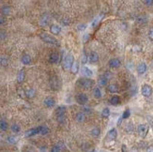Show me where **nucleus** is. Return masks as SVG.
<instances>
[{"label": "nucleus", "instance_id": "17", "mask_svg": "<svg viewBox=\"0 0 153 152\" xmlns=\"http://www.w3.org/2000/svg\"><path fill=\"white\" fill-rule=\"evenodd\" d=\"M120 65H121V62L117 58H113L109 60V66L111 68H118L120 67Z\"/></svg>", "mask_w": 153, "mask_h": 152}, {"label": "nucleus", "instance_id": "40", "mask_svg": "<svg viewBox=\"0 0 153 152\" xmlns=\"http://www.w3.org/2000/svg\"><path fill=\"white\" fill-rule=\"evenodd\" d=\"M6 23V19L4 16H0V26H3V25H5Z\"/></svg>", "mask_w": 153, "mask_h": 152}, {"label": "nucleus", "instance_id": "30", "mask_svg": "<svg viewBox=\"0 0 153 152\" xmlns=\"http://www.w3.org/2000/svg\"><path fill=\"white\" fill-rule=\"evenodd\" d=\"M50 132V130L45 126H39V134L42 135H46Z\"/></svg>", "mask_w": 153, "mask_h": 152}, {"label": "nucleus", "instance_id": "9", "mask_svg": "<svg viewBox=\"0 0 153 152\" xmlns=\"http://www.w3.org/2000/svg\"><path fill=\"white\" fill-rule=\"evenodd\" d=\"M50 85L54 90H57V88L59 87V80H58V78L57 76H54V77L50 79Z\"/></svg>", "mask_w": 153, "mask_h": 152}, {"label": "nucleus", "instance_id": "23", "mask_svg": "<svg viewBox=\"0 0 153 152\" xmlns=\"http://www.w3.org/2000/svg\"><path fill=\"white\" fill-rule=\"evenodd\" d=\"M81 71H82V73H83V75H85V76H86V77H90V76H92V70H90V69H88L87 67H83L82 68V70H81Z\"/></svg>", "mask_w": 153, "mask_h": 152}, {"label": "nucleus", "instance_id": "8", "mask_svg": "<svg viewBox=\"0 0 153 152\" xmlns=\"http://www.w3.org/2000/svg\"><path fill=\"white\" fill-rule=\"evenodd\" d=\"M117 130L116 129L110 130L106 134L107 141H115V140L117 139Z\"/></svg>", "mask_w": 153, "mask_h": 152}, {"label": "nucleus", "instance_id": "37", "mask_svg": "<svg viewBox=\"0 0 153 152\" xmlns=\"http://www.w3.org/2000/svg\"><path fill=\"white\" fill-rule=\"evenodd\" d=\"M60 150H61V147H60L58 145H57V146H55V147H53L52 148H51V151L52 152H59Z\"/></svg>", "mask_w": 153, "mask_h": 152}, {"label": "nucleus", "instance_id": "24", "mask_svg": "<svg viewBox=\"0 0 153 152\" xmlns=\"http://www.w3.org/2000/svg\"><path fill=\"white\" fill-rule=\"evenodd\" d=\"M108 91L111 93H117V91L119 90V88H118V85H116V84H111V85H108V87H107Z\"/></svg>", "mask_w": 153, "mask_h": 152}, {"label": "nucleus", "instance_id": "20", "mask_svg": "<svg viewBox=\"0 0 153 152\" xmlns=\"http://www.w3.org/2000/svg\"><path fill=\"white\" fill-rule=\"evenodd\" d=\"M58 60H59V54H57V53H52V54H50L49 57L50 63H57Z\"/></svg>", "mask_w": 153, "mask_h": 152}, {"label": "nucleus", "instance_id": "42", "mask_svg": "<svg viewBox=\"0 0 153 152\" xmlns=\"http://www.w3.org/2000/svg\"><path fill=\"white\" fill-rule=\"evenodd\" d=\"M145 3L148 6H153V0H145Z\"/></svg>", "mask_w": 153, "mask_h": 152}, {"label": "nucleus", "instance_id": "35", "mask_svg": "<svg viewBox=\"0 0 153 152\" xmlns=\"http://www.w3.org/2000/svg\"><path fill=\"white\" fill-rule=\"evenodd\" d=\"M109 116H110V110L108 108H104L102 110V112H101V116L104 117V118H106Z\"/></svg>", "mask_w": 153, "mask_h": 152}, {"label": "nucleus", "instance_id": "22", "mask_svg": "<svg viewBox=\"0 0 153 152\" xmlns=\"http://www.w3.org/2000/svg\"><path fill=\"white\" fill-rule=\"evenodd\" d=\"M107 82H108V78L103 75V76H101V77L99 78V81H98V84L100 86H105L107 85Z\"/></svg>", "mask_w": 153, "mask_h": 152}, {"label": "nucleus", "instance_id": "45", "mask_svg": "<svg viewBox=\"0 0 153 152\" xmlns=\"http://www.w3.org/2000/svg\"><path fill=\"white\" fill-rule=\"evenodd\" d=\"M62 23H63V25H69V23H70V21L68 20V19H63V21H62Z\"/></svg>", "mask_w": 153, "mask_h": 152}, {"label": "nucleus", "instance_id": "1", "mask_svg": "<svg viewBox=\"0 0 153 152\" xmlns=\"http://www.w3.org/2000/svg\"><path fill=\"white\" fill-rule=\"evenodd\" d=\"M57 120L58 123L64 124L66 122V107L64 105H60L57 107Z\"/></svg>", "mask_w": 153, "mask_h": 152}, {"label": "nucleus", "instance_id": "6", "mask_svg": "<svg viewBox=\"0 0 153 152\" xmlns=\"http://www.w3.org/2000/svg\"><path fill=\"white\" fill-rule=\"evenodd\" d=\"M75 101L78 104H80V105H85L88 101V97L86 95V94H84V93H80V94H78V95L75 96Z\"/></svg>", "mask_w": 153, "mask_h": 152}, {"label": "nucleus", "instance_id": "21", "mask_svg": "<svg viewBox=\"0 0 153 152\" xmlns=\"http://www.w3.org/2000/svg\"><path fill=\"white\" fill-rule=\"evenodd\" d=\"M89 61L91 63H97L99 61V54L96 52H91L89 54Z\"/></svg>", "mask_w": 153, "mask_h": 152}, {"label": "nucleus", "instance_id": "43", "mask_svg": "<svg viewBox=\"0 0 153 152\" xmlns=\"http://www.w3.org/2000/svg\"><path fill=\"white\" fill-rule=\"evenodd\" d=\"M148 37H149V39H153V28H150V30H149Z\"/></svg>", "mask_w": 153, "mask_h": 152}, {"label": "nucleus", "instance_id": "15", "mask_svg": "<svg viewBox=\"0 0 153 152\" xmlns=\"http://www.w3.org/2000/svg\"><path fill=\"white\" fill-rule=\"evenodd\" d=\"M75 119L78 123H83L86 120V115L83 112H78L75 116Z\"/></svg>", "mask_w": 153, "mask_h": 152}, {"label": "nucleus", "instance_id": "33", "mask_svg": "<svg viewBox=\"0 0 153 152\" xmlns=\"http://www.w3.org/2000/svg\"><path fill=\"white\" fill-rule=\"evenodd\" d=\"M93 96L94 98L96 99H100L101 97V90H100V88L99 87H95L93 89Z\"/></svg>", "mask_w": 153, "mask_h": 152}, {"label": "nucleus", "instance_id": "13", "mask_svg": "<svg viewBox=\"0 0 153 152\" xmlns=\"http://www.w3.org/2000/svg\"><path fill=\"white\" fill-rule=\"evenodd\" d=\"M25 79H26V70H23V69H22L18 72V74H17V82L19 84H22L25 81Z\"/></svg>", "mask_w": 153, "mask_h": 152}, {"label": "nucleus", "instance_id": "29", "mask_svg": "<svg viewBox=\"0 0 153 152\" xmlns=\"http://www.w3.org/2000/svg\"><path fill=\"white\" fill-rule=\"evenodd\" d=\"M90 134L93 137L97 138V137H99V136H100V134H101V130L99 129V128H94V129L91 130Z\"/></svg>", "mask_w": 153, "mask_h": 152}, {"label": "nucleus", "instance_id": "18", "mask_svg": "<svg viewBox=\"0 0 153 152\" xmlns=\"http://www.w3.org/2000/svg\"><path fill=\"white\" fill-rule=\"evenodd\" d=\"M0 11H1V13H2L3 16L10 15V13L11 12V8L10 7V6H8V5H4L2 8H1Z\"/></svg>", "mask_w": 153, "mask_h": 152}, {"label": "nucleus", "instance_id": "44", "mask_svg": "<svg viewBox=\"0 0 153 152\" xmlns=\"http://www.w3.org/2000/svg\"><path fill=\"white\" fill-rule=\"evenodd\" d=\"M19 95L21 96L22 98H25L26 97V92L23 90H21V91H19Z\"/></svg>", "mask_w": 153, "mask_h": 152}, {"label": "nucleus", "instance_id": "11", "mask_svg": "<svg viewBox=\"0 0 153 152\" xmlns=\"http://www.w3.org/2000/svg\"><path fill=\"white\" fill-rule=\"evenodd\" d=\"M43 104H44V106H45V107H47V108H52V107H54V106H55V99L48 97V98H46L43 101Z\"/></svg>", "mask_w": 153, "mask_h": 152}, {"label": "nucleus", "instance_id": "5", "mask_svg": "<svg viewBox=\"0 0 153 152\" xmlns=\"http://www.w3.org/2000/svg\"><path fill=\"white\" fill-rule=\"evenodd\" d=\"M148 129H149V127H148V124H140V125H138L137 127L138 134L144 138V137L147 136V134L148 132Z\"/></svg>", "mask_w": 153, "mask_h": 152}, {"label": "nucleus", "instance_id": "14", "mask_svg": "<svg viewBox=\"0 0 153 152\" xmlns=\"http://www.w3.org/2000/svg\"><path fill=\"white\" fill-rule=\"evenodd\" d=\"M21 61H22V63H23V65H30V64H31V62H32V59H31V57H30V55H29V54H25L23 57H22Z\"/></svg>", "mask_w": 153, "mask_h": 152}, {"label": "nucleus", "instance_id": "32", "mask_svg": "<svg viewBox=\"0 0 153 152\" xmlns=\"http://www.w3.org/2000/svg\"><path fill=\"white\" fill-rule=\"evenodd\" d=\"M70 70H71V72H73V74H76L79 70V65H78V62H73V66L70 68Z\"/></svg>", "mask_w": 153, "mask_h": 152}, {"label": "nucleus", "instance_id": "4", "mask_svg": "<svg viewBox=\"0 0 153 152\" xmlns=\"http://www.w3.org/2000/svg\"><path fill=\"white\" fill-rule=\"evenodd\" d=\"M78 84L80 85L81 87L85 88V89H89V88L93 86L94 82L90 79H88V78H85V79H80Z\"/></svg>", "mask_w": 153, "mask_h": 152}, {"label": "nucleus", "instance_id": "39", "mask_svg": "<svg viewBox=\"0 0 153 152\" xmlns=\"http://www.w3.org/2000/svg\"><path fill=\"white\" fill-rule=\"evenodd\" d=\"M6 39V32L3 30H0V41Z\"/></svg>", "mask_w": 153, "mask_h": 152}, {"label": "nucleus", "instance_id": "19", "mask_svg": "<svg viewBox=\"0 0 153 152\" xmlns=\"http://www.w3.org/2000/svg\"><path fill=\"white\" fill-rule=\"evenodd\" d=\"M146 71H147V65H146V63L142 62L137 66V72L139 74H144Z\"/></svg>", "mask_w": 153, "mask_h": 152}, {"label": "nucleus", "instance_id": "47", "mask_svg": "<svg viewBox=\"0 0 153 152\" xmlns=\"http://www.w3.org/2000/svg\"><path fill=\"white\" fill-rule=\"evenodd\" d=\"M99 21H100V18H97L96 20H95V21H94V22H93V23H92V26H96L97 23H99Z\"/></svg>", "mask_w": 153, "mask_h": 152}, {"label": "nucleus", "instance_id": "48", "mask_svg": "<svg viewBox=\"0 0 153 152\" xmlns=\"http://www.w3.org/2000/svg\"><path fill=\"white\" fill-rule=\"evenodd\" d=\"M125 150H126V146L123 145V146H122V151H125Z\"/></svg>", "mask_w": 153, "mask_h": 152}, {"label": "nucleus", "instance_id": "38", "mask_svg": "<svg viewBox=\"0 0 153 152\" xmlns=\"http://www.w3.org/2000/svg\"><path fill=\"white\" fill-rule=\"evenodd\" d=\"M86 62H87V55H86V52H84L83 57H82V63H83V64H86Z\"/></svg>", "mask_w": 153, "mask_h": 152}, {"label": "nucleus", "instance_id": "10", "mask_svg": "<svg viewBox=\"0 0 153 152\" xmlns=\"http://www.w3.org/2000/svg\"><path fill=\"white\" fill-rule=\"evenodd\" d=\"M39 133V127H37V128H33V129H30V130H28V131H26V132H25V137H31Z\"/></svg>", "mask_w": 153, "mask_h": 152}, {"label": "nucleus", "instance_id": "26", "mask_svg": "<svg viewBox=\"0 0 153 152\" xmlns=\"http://www.w3.org/2000/svg\"><path fill=\"white\" fill-rule=\"evenodd\" d=\"M11 132H14V133H19L20 132V131H21V127H20V125H18V124H12L11 127Z\"/></svg>", "mask_w": 153, "mask_h": 152}, {"label": "nucleus", "instance_id": "34", "mask_svg": "<svg viewBox=\"0 0 153 152\" xmlns=\"http://www.w3.org/2000/svg\"><path fill=\"white\" fill-rule=\"evenodd\" d=\"M7 140H8V142L11 145H14L18 142V139H17V137H15V136H9L8 138H7Z\"/></svg>", "mask_w": 153, "mask_h": 152}, {"label": "nucleus", "instance_id": "36", "mask_svg": "<svg viewBox=\"0 0 153 152\" xmlns=\"http://www.w3.org/2000/svg\"><path fill=\"white\" fill-rule=\"evenodd\" d=\"M130 115H131L130 110H129V109H126V110H125V112H124V113H123V116H122V118H123V119L128 118V117L130 116Z\"/></svg>", "mask_w": 153, "mask_h": 152}, {"label": "nucleus", "instance_id": "25", "mask_svg": "<svg viewBox=\"0 0 153 152\" xmlns=\"http://www.w3.org/2000/svg\"><path fill=\"white\" fill-rule=\"evenodd\" d=\"M25 92H26V97H27V98H29V99H32L36 96V91H35V89H33V88H28V89L26 91H25Z\"/></svg>", "mask_w": 153, "mask_h": 152}, {"label": "nucleus", "instance_id": "28", "mask_svg": "<svg viewBox=\"0 0 153 152\" xmlns=\"http://www.w3.org/2000/svg\"><path fill=\"white\" fill-rule=\"evenodd\" d=\"M110 103H111L112 105H117V104H119L120 103L119 97H117V96H114V97H112L111 100H110Z\"/></svg>", "mask_w": 153, "mask_h": 152}, {"label": "nucleus", "instance_id": "31", "mask_svg": "<svg viewBox=\"0 0 153 152\" xmlns=\"http://www.w3.org/2000/svg\"><path fill=\"white\" fill-rule=\"evenodd\" d=\"M9 65V59L7 57H0V66L1 67H7Z\"/></svg>", "mask_w": 153, "mask_h": 152}, {"label": "nucleus", "instance_id": "41", "mask_svg": "<svg viewBox=\"0 0 153 152\" xmlns=\"http://www.w3.org/2000/svg\"><path fill=\"white\" fill-rule=\"evenodd\" d=\"M86 25H80V26H78V30H80V31H83V30H85L86 29Z\"/></svg>", "mask_w": 153, "mask_h": 152}, {"label": "nucleus", "instance_id": "12", "mask_svg": "<svg viewBox=\"0 0 153 152\" xmlns=\"http://www.w3.org/2000/svg\"><path fill=\"white\" fill-rule=\"evenodd\" d=\"M49 23H50V16L47 13H44L43 15L41 17V19H39V25L42 26H45L47 25H49Z\"/></svg>", "mask_w": 153, "mask_h": 152}, {"label": "nucleus", "instance_id": "16", "mask_svg": "<svg viewBox=\"0 0 153 152\" xmlns=\"http://www.w3.org/2000/svg\"><path fill=\"white\" fill-rule=\"evenodd\" d=\"M50 32L54 34V35H57V34H59L61 32V27L59 26H57V25H52L50 26Z\"/></svg>", "mask_w": 153, "mask_h": 152}, {"label": "nucleus", "instance_id": "2", "mask_svg": "<svg viewBox=\"0 0 153 152\" xmlns=\"http://www.w3.org/2000/svg\"><path fill=\"white\" fill-rule=\"evenodd\" d=\"M39 38L46 43H50L53 44V45H57L58 44V41L55 39V37H53L52 35L46 33V32H42V33L39 34Z\"/></svg>", "mask_w": 153, "mask_h": 152}, {"label": "nucleus", "instance_id": "7", "mask_svg": "<svg viewBox=\"0 0 153 152\" xmlns=\"http://www.w3.org/2000/svg\"><path fill=\"white\" fill-rule=\"evenodd\" d=\"M141 92H142V95L144 96V97H150L151 94H152V88H151L150 85H144L142 86Z\"/></svg>", "mask_w": 153, "mask_h": 152}, {"label": "nucleus", "instance_id": "27", "mask_svg": "<svg viewBox=\"0 0 153 152\" xmlns=\"http://www.w3.org/2000/svg\"><path fill=\"white\" fill-rule=\"evenodd\" d=\"M8 129H9L8 122L2 119V120L0 121V130H1V131H3V132H6V131H7Z\"/></svg>", "mask_w": 153, "mask_h": 152}, {"label": "nucleus", "instance_id": "3", "mask_svg": "<svg viewBox=\"0 0 153 152\" xmlns=\"http://www.w3.org/2000/svg\"><path fill=\"white\" fill-rule=\"evenodd\" d=\"M73 62H74V57H73V54H68L66 55V57L64 58V61H63L62 67L64 70H70L71 66H73Z\"/></svg>", "mask_w": 153, "mask_h": 152}, {"label": "nucleus", "instance_id": "49", "mask_svg": "<svg viewBox=\"0 0 153 152\" xmlns=\"http://www.w3.org/2000/svg\"><path fill=\"white\" fill-rule=\"evenodd\" d=\"M150 125H151V127H152V129H153V120H151L150 121Z\"/></svg>", "mask_w": 153, "mask_h": 152}, {"label": "nucleus", "instance_id": "46", "mask_svg": "<svg viewBox=\"0 0 153 152\" xmlns=\"http://www.w3.org/2000/svg\"><path fill=\"white\" fill-rule=\"evenodd\" d=\"M147 151L153 152V146H149V147H148V148H147Z\"/></svg>", "mask_w": 153, "mask_h": 152}]
</instances>
